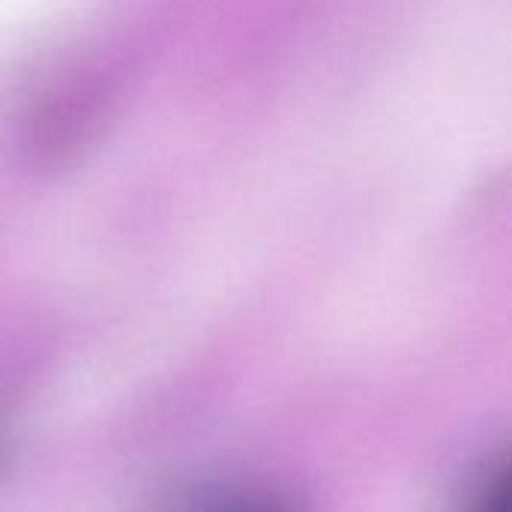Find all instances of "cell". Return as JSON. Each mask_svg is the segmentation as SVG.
<instances>
[{"instance_id":"6da1fadb","label":"cell","mask_w":512,"mask_h":512,"mask_svg":"<svg viewBox=\"0 0 512 512\" xmlns=\"http://www.w3.org/2000/svg\"><path fill=\"white\" fill-rule=\"evenodd\" d=\"M174 512H300L291 501L261 489H207L177 504Z\"/></svg>"},{"instance_id":"7a4b0ae2","label":"cell","mask_w":512,"mask_h":512,"mask_svg":"<svg viewBox=\"0 0 512 512\" xmlns=\"http://www.w3.org/2000/svg\"><path fill=\"white\" fill-rule=\"evenodd\" d=\"M462 512H510V474L504 462L483 471Z\"/></svg>"}]
</instances>
